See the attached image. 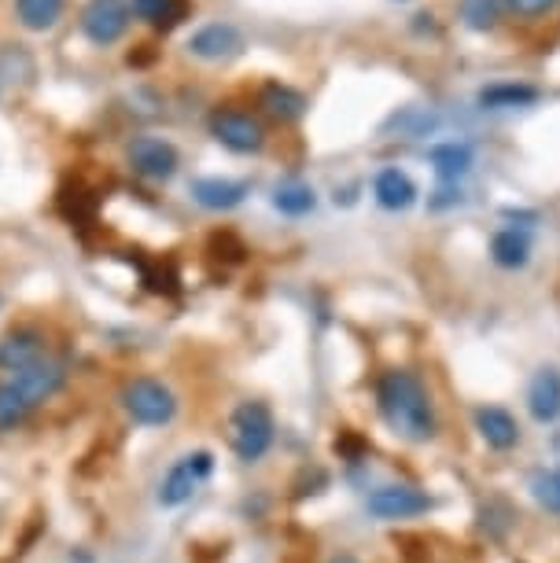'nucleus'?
Returning a JSON list of instances; mask_svg holds the SVG:
<instances>
[{
	"label": "nucleus",
	"instance_id": "nucleus-1",
	"mask_svg": "<svg viewBox=\"0 0 560 563\" xmlns=\"http://www.w3.org/2000/svg\"><path fill=\"white\" fill-rule=\"evenodd\" d=\"M376 406L380 417L398 439L406 442H431L439 431L436 406L425 387V379L409 368H391L376 379Z\"/></svg>",
	"mask_w": 560,
	"mask_h": 563
},
{
	"label": "nucleus",
	"instance_id": "nucleus-2",
	"mask_svg": "<svg viewBox=\"0 0 560 563\" xmlns=\"http://www.w3.org/2000/svg\"><path fill=\"white\" fill-rule=\"evenodd\" d=\"M67 387V365L63 361H41V365L19 372V376L0 384V434L19 431L34 417L37 406L56 398Z\"/></svg>",
	"mask_w": 560,
	"mask_h": 563
},
{
	"label": "nucleus",
	"instance_id": "nucleus-3",
	"mask_svg": "<svg viewBox=\"0 0 560 563\" xmlns=\"http://www.w3.org/2000/svg\"><path fill=\"white\" fill-rule=\"evenodd\" d=\"M273 439H277V423H273L270 406H262V401H240L232 409L229 445L244 464H259L273 450Z\"/></svg>",
	"mask_w": 560,
	"mask_h": 563
},
{
	"label": "nucleus",
	"instance_id": "nucleus-4",
	"mask_svg": "<svg viewBox=\"0 0 560 563\" xmlns=\"http://www.w3.org/2000/svg\"><path fill=\"white\" fill-rule=\"evenodd\" d=\"M122 409L125 417L141 428H166L174 417H177V395L163 379H152V376H136L130 384L122 387Z\"/></svg>",
	"mask_w": 560,
	"mask_h": 563
},
{
	"label": "nucleus",
	"instance_id": "nucleus-5",
	"mask_svg": "<svg viewBox=\"0 0 560 563\" xmlns=\"http://www.w3.org/2000/svg\"><path fill=\"white\" fill-rule=\"evenodd\" d=\"M215 472V453L210 450H193L182 461H174V467L166 472V479L158 483V505L163 508H182L185 501H193V494L210 479Z\"/></svg>",
	"mask_w": 560,
	"mask_h": 563
},
{
	"label": "nucleus",
	"instance_id": "nucleus-6",
	"mask_svg": "<svg viewBox=\"0 0 560 563\" xmlns=\"http://www.w3.org/2000/svg\"><path fill=\"white\" fill-rule=\"evenodd\" d=\"M369 516L380 519V523H403V519H417V516H428L436 508V497L417 490V486H380V490L369 494Z\"/></svg>",
	"mask_w": 560,
	"mask_h": 563
},
{
	"label": "nucleus",
	"instance_id": "nucleus-7",
	"mask_svg": "<svg viewBox=\"0 0 560 563\" xmlns=\"http://www.w3.org/2000/svg\"><path fill=\"white\" fill-rule=\"evenodd\" d=\"M210 133H215V141L221 147H229V152H237V155H255L262 152V144H266L262 122L255 114L237 111V108H218L210 114Z\"/></svg>",
	"mask_w": 560,
	"mask_h": 563
},
{
	"label": "nucleus",
	"instance_id": "nucleus-8",
	"mask_svg": "<svg viewBox=\"0 0 560 563\" xmlns=\"http://www.w3.org/2000/svg\"><path fill=\"white\" fill-rule=\"evenodd\" d=\"M130 4L125 0H89L81 8V34H86L92 45L108 48L114 41H122V34L130 30Z\"/></svg>",
	"mask_w": 560,
	"mask_h": 563
},
{
	"label": "nucleus",
	"instance_id": "nucleus-9",
	"mask_svg": "<svg viewBox=\"0 0 560 563\" xmlns=\"http://www.w3.org/2000/svg\"><path fill=\"white\" fill-rule=\"evenodd\" d=\"M125 158H130V166L147 180H171L177 174V166H182L177 147L171 141H163V136H136V141H130V147H125Z\"/></svg>",
	"mask_w": 560,
	"mask_h": 563
},
{
	"label": "nucleus",
	"instance_id": "nucleus-10",
	"mask_svg": "<svg viewBox=\"0 0 560 563\" xmlns=\"http://www.w3.org/2000/svg\"><path fill=\"white\" fill-rule=\"evenodd\" d=\"M48 357V335L41 328H12L4 339H0V372H19L41 365Z\"/></svg>",
	"mask_w": 560,
	"mask_h": 563
},
{
	"label": "nucleus",
	"instance_id": "nucleus-11",
	"mask_svg": "<svg viewBox=\"0 0 560 563\" xmlns=\"http://www.w3.org/2000/svg\"><path fill=\"white\" fill-rule=\"evenodd\" d=\"M188 52H193L196 59H207V63L232 59V56L244 52V34H240L232 23H207L188 37Z\"/></svg>",
	"mask_w": 560,
	"mask_h": 563
},
{
	"label": "nucleus",
	"instance_id": "nucleus-12",
	"mask_svg": "<svg viewBox=\"0 0 560 563\" xmlns=\"http://www.w3.org/2000/svg\"><path fill=\"white\" fill-rule=\"evenodd\" d=\"M475 431H480V439L498 453H509L520 445V423H516L513 412L502 409V406L475 409Z\"/></svg>",
	"mask_w": 560,
	"mask_h": 563
},
{
	"label": "nucleus",
	"instance_id": "nucleus-13",
	"mask_svg": "<svg viewBox=\"0 0 560 563\" xmlns=\"http://www.w3.org/2000/svg\"><path fill=\"white\" fill-rule=\"evenodd\" d=\"M193 199L204 210H237L248 199V180L232 177H199L193 180Z\"/></svg>",
	"mask_w": 560,
	"mask_h": 563
},
{
	"label": "nucleus",
	"instance_id": "nucleus-14",
	"mask_svg": "<svg viewBox=\"0 0 560 563\" xmlns=\"http://www.w3.org/2000/svg\"><path fill=\"white\" fill-rule=\"evenodd\" d=\"M527 412L538 423H553L560 417V368L546 365L535 372L531 387H527Z\"/></svg>",
	"mask_w": 560,
	"mask_h": 563
},
{
	"label": "nucleus",
	"instance_id": "nucleus-15",
	"mask_svg": "<svg viewBox=\"0 0 560 563\" xmlns=\"http://www.w3.org/2000/svg\"><path fill=\"white\" fill-rule=\"evenodd\" d=\"M373 196L384 210H409L417 203V185L398 166H387L373 180Z\"/></svg>",
	"mask_w": 560,
	"mask_h": 563
},
{
	"label": "nucleus",
	"instance_id": "nucleus-16",
	"mask_svg": "<svg viewBox=\"0 0 560 563\" xmlns=\"http://www.w3.org/2000/svg\"><path fill=\"white\" fill-rule=\"evenodd\" d=\"M259 108L270 114L273 122H299L306 114V97L292 85H281V81H266L259 92Z\"/></svg>",
	"mask_w": 560,
	"mask_h": 563
},
{
	"label": "nucleus",
	"instance_id": "nucleus-17",
	"mask_svg": "<svg viewBox=\"0 0 560 563\" xmlns=\"http://www.w3.org/2000/svg\"><path fill=\"white\" fill-rule=\"evenodd\" d=\"M491 258L494 265H502V269H524L527 262H531V240H527L524 229H498L491 236Z\"/></svg>",
	"mask_w": 560,
	"mask_h": 563
},
{
	"label": "nucleus",
	"instance_id": "nucleus-18",
	"mask_svg": "<svg viewBox=\"0 0 560 563\" xmlns=\"http://www.w3.org/2000/svg\"><path fill=\"white\" fill-rule=\"evenodd\" d=\"M428 163L436 166V174L442 185H458V180L472 169V147L464 141H447V144H436L428 152Z\"/></svg>",
	"mask_w": 560,
	"mask_h": 563
},
{
	"label": "nucleus",
	"instance_id": "nucleus-19",
	"mask_svg": "<svg viewBox=\"0 0 560 563\" xmlns=\"http://www.w3.org/2000/svg\"><path fill=\"white\" fill-rule=\"evenodd\" d=\"M542 97L535 85H524V81H498V85H487L480 92V103L491 111H502V108H531V103Z\"/></svg>",
	"mask_w": 560,
	"mask_h": 563
},
{
	"label": "nucleus",
	"instance_id": "nucleus-20",
	"mask_svg": "<svg viewBox=\"0 0 560 563\" xmlns=\"http://www.w3.org/2000/svg\"><path fill=\"white\" fill-rule=\"evenodd\" d=\"M63 8H67V0H15V15L19 23L26 30H34V34H45L63 19Z\"/></svg>",
	"mask_w": 560,
	"mask_h": 563
},
{
	"label": "nucleus",
	"instance_id": "nucleus-21",
	"mask_svg": "<svg viewBox=\"0 0 560 563\" xmlns=\"http://www.w3.org/2000/svg\"><path fill=\"white\" fill-rule=\"evenodd\" d=\"M130 12L141 15L144 23H152L155 30H171L182 23L185 0H130Z\"/></svg>",
	"mask_w": 560,
	"mask_h": 563
},
{
	"label": "nucleus",
	"instance_id": "nucleus-22",
	"mask_svg": "<svg viewBox=\"0 0 560 563\" xmlns=\"http://www.w3.org/2000/svg\"><path fill=\"white\" fill-rule=\"evenodd\" d=\"M439 125V114L431 108H403L398 114H391L384 122V133H398V136H428Z\"/></svg>",
	"mask_w": 560,
	"mask_h": 563
},
{
	"label": "nucleus",
	"instance_id": "nucleus-23",
	"mask_svg": "<svg viewBox=\"0 0 560 563\" xmlns=\"http://www.w3.org/2000/svg\"><path fill=\"white\" fill-rule=\"evenodd\" d=\"M505 12V0H461V23L475 30V34H487L498 26Z\"/></svg>",
	"mask_w": 560,
	"mask_h": 563
},
{
	"label": "nucleus",
	"instance_id": "nucleus-24",
	"mask_svg": "<svg viewBox=\"0 0 560 563\" xmlns=\"http://www.w3.org/2000/svg\"><path fill=\"white\" fill-rule=\"evenodd\" d=\"M273 207H277L281 214H288V218H303V214H310V210L317 207V196H314L310 185L292 180V185H281L277 192H273Z\"/></svg>",
	"mask_w": 560,
	"mask_h": 563
},
{
	"label": "nucleus",
	"instance_id": "nucleus-25",
	"mask_svg": "<svg viewBox=\"0 0 560 563\" xmlns=\"http://www.w3.org/2000/svg\"><path fill=\"white\" fill-rule=\"evenodd\" d=\"M531 497L549 516H560V467H542L531 475Z\"/></svg>",
	"mask_w": 560,
	"mask_h": 563
},
{
	"label": "nucleus",
	"instance_id": "nucleus-26",
	"mask_svg": "<svg viewBox=\"0 0 560 563\" xmlns=\"http://www.w3.org/2000/svg\"><path fill=\"white\" fill-rule=\"evenodd\" d=\"M505 4H509L516 15H527V19H535V15H546V12H553V8L560 4V0H505Z\"/></svg>",
	"mask_w": 560,
	"mask_h": 563
},
{
	"label": "nucleus",
	"instance_id": "nucleus-27",
	"mask_svg": "<svg viewBox=\"0 0 560 563\" xmlns=\"http://www.w3.org/2000/svg\"><path fill=\"white\" fill-rule=\"evenodd\" d=\"M329 563H362V560L354 552H336V556H329Z\"/></svg>",
	"mask_w": 560,
	"mask_h": 563
}]
</instances>
